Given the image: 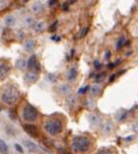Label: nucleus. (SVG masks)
Listing matches in <instances>:
<instances>
[{
    "instance_id": "nucleus-3",
    "label": "nucleus",
    "mask_w": 138,
    "mask_h": 154,
    "mask_svg": "<svg viewBox=\"0 0 138 154\" xmlns=\"http://www.w3.org/2000/svg\"><path fill=\"white\" fill-rule=\"evenodd\" d=\"M45 130L51 135H58L62 131V123L57 119H51L45 123Z\"/></svg>"
},
{
    "instance_id": "nucleus-28",
    "label": "nucleus",
    "mask_w": 138,
    "mask_h": 154,
    "mask_svg": "<svg viewBox=\"0 0 138 154\" xmlns=\"http://www.w3.org/2000/svg\"><path fill=\"white\" fill-rule=\"evenodd\" d=\"M70 3V2H65L64 4H63V9L64 10H67L68 9V4Z\"/></svg>"
},
{
    "instance_id": "nucleus-1",
    "label": "nucleus",
    "mask_w": 138,
    "mask_h": 154,
    "mask_svg": "<svg viewBox=\"0 0 138 154\" xmlns=\"http://www.w3.org/2000/svg\"><path fill=\"white\" fill-rule=\"evenodd\" d=\"M90 142L83 136H77L72 141V148L75 152H85L89 149Z\"/></svg>"
},
{
    "instance_id": "nucleus-18",
    "label": "nucleus",
    "mask_w": 138,
    "mask_h": 154,
    "mask_svg": "<svg viewBox=\"0 0 138 154\" xmlns=\"http://www.w3.org/2000/svg\"><path fill=\"white\" fill-rule=\"evenodd\" d=\"M13 23H14V19H13L12 16H8V17L6 18V20H5V23H6L7 26H10V24H13Z\"/></svg>"
},
{
    "instance_id": "nucleus-27",
    "label": "nucleus",
    "mask_w": 138,
    "mask_h": 154,
    "mask_svg": "<svg viewBox=\"0 0 138 154\" xmlns=\"http://www.w3.org/2000/svg\"><path fill=\"white\" fill-rule=\"evenodd\" d=\"M56 26H57V21H56V23H54L53 26H50V29H49V31H50V32H54L55 29H56Z\"/></svg>"
},
{
    "instance_id": "nucleus-5",
    "label": "nucleus",
    "mask_w": 138,
    "mask_h": 154,
    "mask_svg": "<svg viewBox=\"0 0 138 154\" xmlns=\"http://www.w3.org/2000/svg\"><path fill=\"white\" fill-rule=\"evenodd\" d=\"M27 67H29V69L33 71V72H34L35 70H37V71L40 70V64H39V62H38L37 57L32 56L27 60Z\"/></svg>"
},
{
    "instance_id": "nucleus-30",
    "label": "nucleus",
    "mask_w": 138,
    "mask_h": 154,
    "mask_svg": "<svg viewBox=\"0 0 138 154\" xmlns=\"http://www.w3.org/2000/svg\"><path fill=\"white\" fill-rule=\"evenodd\" d=\"M109 57H110V52L108 51L107 53H106V56H105V58H106V59H108V58H109Z\"/></svg>"
},
{
    "instance_id": "nucleus-25",
    "label": "nucleus",
    "mask_w": 138,
    "mask_h": 154,
    "mask_svg": "<svg viewBox=\"0 0 138 154\" xmlns=\"http://www.w3.org/2000/svg\"><path fill=\"white\" fill-rule=\"evenodd\" d=\"M70 88H69V86H62L61 87V92H68Z\"/></svg>"
},
{
    "instance_id": "nucleus-24",
    "label": "nucleus",
    "mask_w": 138,
    "mask_h": 154,
    "mask_svg": "<svg viewBox=\"0 0 138 154\" xmlns=\"http://www.w3.org/2000/svg\"><path fill=\"white\" fill-rule=\"evenodd\" d=\"M43 26H44L43 23H38L37 24V27H36V29H37L38 32H41L43 29Z\"/></svg>"
},
{
    "instance_id": "nucleus-23",
    "label": "nucleus",
    "mask_w": 138,
    "mask_h": 154,
    "mask_svg": "<svg viewBox=\"0 0 138 154\" xmlns=\"http://www.w3.org/2000/svg\"><path fill=\"white\" fill-rule=\"evenodd\" d=\"M88 89V86H85V87H83V88H80L78 90V93L79 94H83V93H85V91Z\"/></svg>"
},
{
    "instance_id": "nucleus-29",
    "label": "nucleus",
    "mask_w": 138,
    "mask_h": 154,
    "mask_svg": "<svg viewBox=\"0 0 138 154\" xmlns=\"http://www.w3.org/2000/svg\"><path fill=\"white\" fill-rule=\"evenodd\" d=\"M15 147H16V148H17V150H18V151H20V152H23V149H21V148H20V147H19V146H18V145H17V144H16V145H15Z\"/></svg>"
},
{
    "instance_id": "nucleus-11",
    "label": "nucleus",
    "mask_w": 138,
    "mask_h": 154,
    "mask_svg": "<svg viewBox=\"0 0 138 154\" xmlns=\"http://www.w3.org/2000/svg\"><path fill=\"white\" fill-rule=\"evenodd\" d=\"M33 10H34V12H37V13L42 12L43 10H44L43 4L40 3V2H36V3L33 5Z\"/></svg>"
},
{
    "instance_id": "nucleus-17",
    "label": "nucleus",
    "mask_w": 138,
    "mask_h": 154,
    "mask_svg": "<svg viewBox=\"0 0 138 154\" xmlns=\"http://www.w3.org/2000/svg\"><path fill=\"white\" fill-rule=\"evenodd\" d=\"M125 43H126V38H124V37H122L119 41H118V43H117V49H120L121 47H123Z\"/></svg>"
},
{
    "instance_id": "nucleus-9",
    "label": "nucleus",
    "mask_w": 138,
    "mask_h": 154,
    "mask_svg": "<svg viewBox=\"0 0 138 154\" xmlns=\"http://www.w3.org/2000/svg\"><path fill=\"white\" fill-rule=\"evenodd\" d=\"M24 146L29 149V151H31V152H36L38 149V147L36 146V144H34V143L31 141H24Z\"/></svg>"
},
{
    "instance_id": "nucleus-16",
    "label": "nucleus",
    "mask_w": 138,
    "mask_h": 154,
    "mask_svg": "<svg viewBox=\"0 0 138 154\" xmlns=\"http://www.w3.org/2000/svg\"><path fill=\"white\" fill-rule=\"evenodd\" d=\"M26 76H27L26 78L27 79V80H30V81H36L38 79V75L36 74V72H33V71L27 73Z\"/></svg>"
},
{
    "instance_id": "nucleus-26",
    "label": "nucleus",
    "mask_w": 138,
    "mask_h": 154,
    "mask_svg": "<svg viewBox=\"0 0 138 154\" xmlns=\"http://www.w3.org/2000/svg\"><path fill=\"white\" fill-rule=\"evenodd\" d=\"M93 65H95V68H96V69H100L101 67V63L98 61V60H96L95 63H93Z\"/></svg>"
},
{
    "instance_id": "nucleus-12",
    "label": "nucleus",
    "mask_w": 138,
    "mask_h": 154,
    "mask_svg": "<svg viewBox=\"0 0 138 154\" xmlns=\"http://www.w3.org/2000/svg\"><path fill=\"white\" fill-rule=\"evenodd\" d=\"M101 90H102L101 85H99V84H95V85H93L92 88H90V93H92L93 95H98L99 93L101 92Z\"/></svg>"
},
{
    "instance_id": "nucleus-13",
    "label": "nucleus",
    "mask_w": 138,
    "mask_h": 154,
    "mask_svg": "<svg viewBox=\"0 0 138 154\" xmlns=\"http://www.w3.org/2000/svg\"><path fill=\"white\" fill-rule=\"evenodd\" d=\"M128 116V112L125 109H121V111L117 114V120L118 121H124Z\"/></svg>"
},
{
    "instance_id": "nucleus-14",
    "label": "nucleus",
    "mask_w": 138,
    "mask_h": 154,
    "mask_svg": "<svg viewBox=\"0 0 138 154\" xmlns=\"http://www.w3.org/2000/svg\"><path fill=\"white\" fill-rule=\"evenodd\" d=\"M77 75V71L75 68H71L67 73V79L68 80H73Z\"/></svg>"
},
{
    "instance_id": "nucleus-22",
    "label": "nucleus",
    "mask_w": 138,
    "mask_h": 154,
    "mask_svg": "<svg viewBox=\"0 0 138 154\" xmlns=\"http://www.w3.org/2000/svg\"><path fill=\"white\" fill-rule=\"evenodd\" d=\"M86 32H87V27H83L82 31L79 32V37H84L85 34H86Z\"/></svg>"
},
{
    "instance_id": "nucleus-8",
    "label": "nucleus",
    "mask_w": 138,
    "mask_h": 154,
    "mask_svg": "<svg viewBox=\"0 0 138 154\" xmlns=\"http://www.w3.org/2000/svg\"><path fill=\"white\" fill-rule=\"evenodd\" d=\"M112 129H113V123L112 122H107L106 124H104L103 126V129H102V131H103V134H110L112 132Z\"/></svg>"
},
{
    "instance_id": "nucleus-19",
    "label": "nucleus",
    "mask_w": 138,
    "mask_h": 154,
    "mask_svg": "<svg viewBox=\"0 0 138 154\" xmlns=\"http://www.w3.org/2000/svg\"><path fill=\"white\" fill-rule=\"evenodd\" d=\"M104 76H105V73L103 72V73H100V74H98V75H96V80L98 81V82H100L102 79L104 78Z\"/></svg>"
},
{
    "instance_id": "nucleus-21",
    "label": "nucleus",
    "mask_w": 138,
    "mask_h": 154,
    "mask_svg": "<svg viewBox=\"0 0 138 154\" xmlns=\"http://www.w3.org/2000/svg\"><path fill=\"white\" fill-rule=\"evenodd\" d=\"M98 154H113V153H112V151H110V150L105 149V148H103V149H102Z\"/></svg>"
},
{
    "instance_id": "nucleus-15",
    "label": "nucleus",
    "mask_w": 138,
    "mask_h": 154,
    "mask_svg": "<svg viewBox=\"0 0 138 154\" xmlns=\"http://www.w3.org/2000/svg\"><path fill=\"white\" fill-rule=\"evenodd\" d=\"M0 152L2 154H7L8 153V146L3 140H0Z\"/></svg>"
},
{
    "instance_id": "nucleus-31",
    "label": "nucleus",
    "mask_w": 138,
    "mask_h": 154,
    "mask_svg": "<svg viewBox=\"0 0 138 154\" xmlns=\"http://www.w3.org/2000/svg\"><path fill=\"white\" fill-rule=\"evenodd\" d=\"M115 77H116V74H114V75H112V77L110 78V81H113L115 79Z\"/></svg>"
},
{
    "instance_id": "nucleus-20",
    "label": "nucleus",
    "mask_w": 138,
    "mask_h": 154,
    "mask_svg": "<svg viewBox=\"0 0 138 154\" xmlns=\"http://www.w3.org/2000/svg\"><path fill=\"white\" fill-rule=\"evenodd\" d=\"M34 42H33V41H29V43H27V45H26V48L27 49H31V50H32V49L33 48H34Z\"/></svg>"
},
{
    "instance_id": "nucleus-2",
    "label": "nucleus",
    "mask_w": 138,
    "mask_h": 154,
    "mask_svg": "<svg viewBox=\"0 0 138 154\" xmlns=\"http://www.w3.org/2000/svg\"><path fill=\"white\" fill-rule=\"evenodd\" d=\"M18 91L13 86H7L2 90L1 98L6 103H14L18 98Z\"/></svg>"
},
{
    "instance_id": "nucleus-10",
    "label": "nucleus",
    "mask_w": 138,
    "mask_h": 154,
    "mask_svg": "<svg viewBox=\"0 0 138 154\" xmlns=\"http://www.w3.org/2000/svg\"><path fill=\"white\" fill-rule=\"evenodd\" d=\"M90 120V123H92V125L96 126V125H100L101 124V118L99 117V116L96 115H92L89 118Z\"/></svg>"
},
{
    "instance_id": "nucleus-7",
    "label": "nucleus",
    "mask_w": 138,
    "mask_h": 154,
    "mask_svg": "<svg viewBox=\"0 0 138 154\" xmlns=\"http://www.w3.org/2000/svg\"><path fill=\"white\" fill-rule=\"evenodd\" d=\"M9 71H10L9 66L5 64V63H0V80L4 79L8 75Z\"/></svg>"
},
{
    "instance_id": "nucleus-32",
    "label": "nucleus",
    "mask_w": 138,
    "mask_h": 154,
    "mask_svg": "<svg viewBox=\"0 0 138 154\" xmlns=\"http://www.w3.org/2000/svg\"><path fill=\"white\" fill-rule=\"evenodd\" d=\"M55 3H56V1H49V4H50V5H53Z\"/></svg>"
},
{
    "instance_id": "nucleus-6",
    "label": "nucleus",
    "mask_w": 138,
    "mask_h": 154,
    "mask_svg": "<svg viewBox=\"0 0 138 154\" xmlns=\"http://www.w3.org/2000/svg\"><path fill=\"white\" fill-rule=\"evenodd\" d=\"M24 131L29 135H31L32 137H38L39 131H38V129L36 128V126L32 125V124H27V125L24 126Z\"/></svg>"
},
{
    "instance_id": "nucleus-4",
    "label": "nucleus",
    "mask_w": 138,
    "mask_h": 154,
    "mask_svg": "<svg viewBox=\"0 0 138 154\" xmlns=\"http://www.w3.org/2000/svg\"><path fill=\"white\" fill-rule=\"evenodd\" d=\"M23 118L27 122H34L38 118V111L31 104H27L23 112Z\"/></svg>"
}]
</instances>
